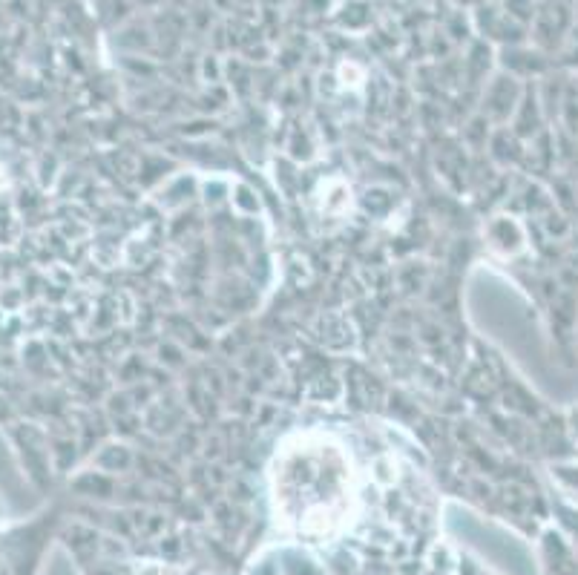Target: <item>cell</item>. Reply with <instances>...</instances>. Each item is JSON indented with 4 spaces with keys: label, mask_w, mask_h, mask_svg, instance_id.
Returning a JSON list of instances; mask_svg holds the SVG:
<instances>
[{
    "label": "cell",
    "mask_w": 578,
    "mask_h": 575,
    "mask_svg": "<svg viewBox=\"0 0 578 575\" xmlns=\"http://www.w3.org/2000/svg\"><path fill=\"white\" fill-rule=\"evenodd\" d=\"M357 504L354 469L343 446L300 437L274 463V506L282 527L305 538H328L346 527Z\"/></svg>",
    "instance_id": "1"
},
{
    "label": "cell",
    "mask_w": 578,
    "mask_h": 575,
    "mask_svg": "<svg viewBox=\"0 0 578 575\" xmlns=\"http://www.w3.org/2000/svg\"><path fill=\"white\" fill-rule=\"evenodd\" d=\"M0 575H9L6 573V561H3V558H0Z\"/></svg>",
    "instance_id": "2"
},
{
    "label": "cell",
    "mask_w": 578,
    "mask_h": 575,
    "mask_svg": "<svg viewBox=\"0 0 578 575\" xmlns=\"http://www.w3.org/2000/svg\"><path fill=\"white\" fill-rule=\"evenodd\" d=\"M0 187H6V176H3V170H0Z\"/></svg>",
    "instance_id": "3"
},
{
    "label": "cell",
    "mask_w": 578,
    "mask_h": 575,
    "mask_svg": "<svg viewBox=\"0 0 578 575\" xmlns=\"http://www.w3.org/2000/svg\"><path fill=\"white\" fill-rule=\"evenodd\" d=\"M156 575H176V573H156Z\"/></svg>",
    "instance_id": "4"
}]
</instances>
